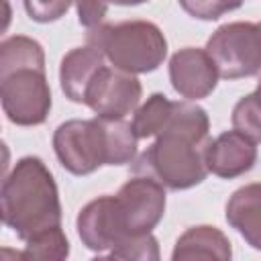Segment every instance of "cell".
Returning a JSON list of instances; mask_svg holds the SVG:
<instances>
[{
  "mask_svg": "<svg viewBox=\"0 0 261 261\" xmlns=\"http://www.w3.org/2000/svg\"><path fill=\"white\" fill-rule=\"evenodd\" d=\"M208 112L192 100L175 102L165 128L133 161V173L157 179L165 190H190L206 179L210 143Z\"/></svg>",
  "mask_w": 261,
  "mask_h": 261,
  "instance_id": "6da1fadb",
  "label": "cell"
},
{
  "mask_svg": "<svg viewBox=\"0 0 261 261\" xmlns=\"http://www.w3.org/2000/svg\"><path fill=\"white\" fill-rule=\"evenodd\" d=\"M0 102L16 126L43 124L51 112V88L45 73V51L27 35L0 43Z\"/></svg>",
  "mask_w": 261,
  "mask_h": 261,
  "instance_id": "7a4b0ae2",
  "label": "cell"
},
{
  "mask_svg": "<svg viewBox=\"0 0 261 261\" xmlns=\"http://www.w3.org/2000/svg\"><path fill=\"white\" fill-rule=\"evenodd\" d=\"M0 214L4 226L16 232L22 243L61 226L59 190L41 157H20L4 175Z\"/></svg>",
  "mask_w": 261,
  "mask_h": 261,
  "instance_id": "3957f363",
  "label": "cell"
},
{
  "mask_svg": "<svg viewBox=\"0 0 261 261\" xmlns=\"http://www.w3.org/2000/svg\"><path fill=\"white\" fill-rule=\"evenodd\" d=\"M139 137L124 118H71L53 133V151L63 169L90 175L102 165H126L137 159Z\"/></svg>",
  "mask_w": 261,
  "mask_h": 261,
  "instance_id": "277c9868",
  "label": "cell"
},
{
  "mask_svg": "<svg viewBox=\"0 0 261 261\" xmlns=\"http://www.w3.org/2000/svg\"><path fill=\"white\" fill-rule=\"evenodd\" d=\"M86 43L102 51L106 61L128 73H151L167 57V39L151 20L98 24L88 31Z\"/></svg>",
  "mask_w": 261,
  "mask_h": 261,
  "instance_id": "5b68a950",
  "label": "cell"
},
{
  "mask_svg": "<svg viewBox=\"0 0 261 261\" xmlns=\"http://www.w3.org/2000/svg\"><path fill=\"white\" fill-rule=\"evenodd\" d=\"M204 49L222 80L261 77V22L237 20L220 24Z\"/></svg>",
  "mask_w": 261,
  "mask_h": 261,
  "instance_id": "8992f818",
  "label": "cell"
},
{
  "mask_svg": "<svg viewBox=\"0 0 261 261\" xmlns=\"http://www.w3.org/2000/svg\"><path fill=\"white\" fill-rule=\"evenodd\" d=\"M75 228L88 251L108 259H118L120 253L141 237L126 228L116 196L108 194L90 200L77 212Z\"/></svg>",
  "mask_w": 261,
  "mask_h": 261,
  "instance_id": "52a82bcc",
  "label": "cell"
},
{
  "mask_svg": "<svg viewBox=\"0 0 261 261\" xmlns=\"http://www.w3.org/2000/svg\"><path fill=\"white\" fill-rule=\"evenodd\" d=\"M143 86L135 73L104 65L94 77L86 106L100 118H126L139 108Z\"/></svg>",
  "mask_w": 261,
  "mask_h": 261,
  "instance_id": "ba28073f",
  "label": "cell"
},
{
  "mask_svg": "<svg viewBox=\"0 0 261 261\" xmlns=\"http://www.w3.org/2000/svg\"><path fill=\"white\" fill-rule=\"evenodd\" d=\"M116 200L126 222V228L133 234H147L161 222L165 214V186L157 179L135 173L126 179L116 192Z\"/></svg>",
  "mask_w": 261,
  "mask_h": 261,
  "instance_id": "9c48e42d",
  "label": "cell"
},
{
  "mask_svg": "<svg viewBox=\"0 0 261 261\" xmlns=\"http://www.w3.org/2000/svg\"><path fill=\"white\" fill-rule=\"evenodd\" d=\"M169 82L171 88L186 100H202L210 96L218 86V69L206 49L184 47L169 57Z\"/></svg>",
  "mask_w": 261,
  "mask_h": 261,
  "instance_id": "30bf717a",
  "label": "cell"
},
{
  "mask_svg": "<svg viewBox=\"0 0 261 261\" xmlns=\"http://www.w3.org/2000/svg\"><path fill=\"white\" fill-rule=\"evenodd\" d=\"M206 163L210 173L222 179H234L251 171L257 163V143L234 128L224 130L216 139H210Z\"/></svg>",
  "mask_w": 261,
  "mask_h": 261,
  "instance_id": "8fae6325",
  "label": "cell"
},
{
  "mask_svg": "<svg viewBox=\"0 0 261 261\" xmlns=\"http://www.w3.org/2000/svg\"><path fill=\"white\" fill-rule=\"evenodd\" d=\"M104 65L106 57L94 45L86 43L84 47H73L67 51L59 65V86L65 98L75 104H84L94 77Z\"/></svg>",
  "mask_w": 261,
  "mask_h": 261,
  "instance_id": "7c38bea8",
  "label": "cell"
},
{
  "mask_svg": "<svg viewBox=\"0 0 261 261\" xmlns=\"http://www.w3.org/2000/svg\"><path fill=\"white\" fill-rule=\"evenodd\" d=\"M224 216L249 247L261 251V181L234 190L226 202Z\"/></svg>",
  "mask_w": 261,
  "mask_h": 261,
  "instance_id": "4fadbf2b",
  "label": "cell"
},
{
  "mask_svg": "<svg viewBox=\"0 0 261 261\" xmlns=\"http://www.w3.org/2000/svg\"><path fill=\"white\" fill-rule=\"evenodd\" d=\"M232 257V247L228 237L210 224L190 226L177 241L171 251L173 261L184 259H218L228 261Z\"/></svg>",
  "mask_w": 261,
  "mask_h": 261,
  "instance_id": "5bb4252c",
  "label": "cell"
},
{
  "mask_svg": "<svg viewBox=\"0 0 261 261\" xmlns=\"http://www.w3.org/2000/svg\"><path fill=\"white\" fill-rule=\"evenodd\" d=\"M173 106H175V102L169 100L165 94H161V92L151 94L135 110V116H133V122H130L135 135L139 139H153V137H157L165 128V124L169 122Z\"/></svg>",
  "mask_w": 261,
  "mask_h": 261,
  "instance_id": "9a60e30c",
  "label": "cell"
},
{
  "mask_svg": "<svg viewBox=\"0 0 261 261\" xmlns=\"http://www.w3.org/2000/svg\"><path fill=\"white\" fill-rule=\"evenodd\" d=\"M69 255V241L61 226L41 232L39 237L24 243L20 259H39V261H63Z\"/></svg>",
  "mask_w": 261,
  "mask_h": 261,
  "instance_id": "2e32d148",
  "label": "cell"
},
{
  "mask_svg": "<svg viewBox=\"0 0 261 261\" xmlns=\"http://www.w3.org/2000/svg\"><path fill=\"white\" fill-rule=\"evenodd\" d=\"M230 122L234 130L243 133L255 143H261V100L255 92L243 96L234 104Z\"/></svg>",
  "mask_w": 261,
  "mask_h": 261,
  "instance_id": "e0dca14e",
  "label": "cell"
},
{
  "mask_svg": "<svg viewBox=\"0 0 261 261\" xmlns=\"http://www.w3.org/2000/svg\"><path fill=\"white\" fill-rule=\"evenodd\" d=\"M186 14L198 20H218L237 10L245 0H177Z\"/></svg>",
  "mask_w": 261,
  "mask_h": 261,
  "instance_id": "ac0fdd59",
  "label": "cell"
},
{
  "mask_svg": "<svg viewBox=\"0 0 261 261\" xmlns=\"http://www.w3.org/2000/svg\"><path fill=\"white\" fill-rule=\"evenodd\" d=\"M73 2L75 0H22L29 18L41 24L55 22L61 16H65Z\"/></svg>",
  "mask_w": 261,
  "mask_h": 261,
  "instance_id": "d6986e66",
  "label": "cell"
},
{
  "mask_svg": "<svg viewBox=\"0 0 261 261\" xmlns=\"http://www.w3.org/2000/svg\"><path fill=\"white\" fill-rule=\"evenodd\" d=\"M110 4H112L110 0H75L77 22L88 31L102 24Z\"/></svg>",
  "mask_w": 261,
  "mask_h": 261,
  "instance_id": "ffe728a7",
  "label": "cell"
},
{
  "mask_svg": "<svg viewBox=\"0 0 261 261\" xmlns=\"http://www.w3.org/2000/svg\"><path fill=\"white\" fill-rule=\"evenodd\" d=\"M110 2L116 6H139V4H145L149 0H110Z\"/></svg>",
  "mask_w": 261,
  "mask_h": 261,
  "instance_id": "44dd1931",
  "label": "cell"
},
{
  "mask_svg": "<svg viewBox=\"0 0 261 261\" xmlns=\"http://www.w3.org/2000/svg\"><path fill=\"white\" fill-rule=\"evenodd\" d=\"M255 94L259 96V100H261V77H259V84H257V90H255Z\"/></svg>",
  "mask_w": 261,
  "mask_h": 261,
  "instance_id": "7402d4cb",
  "label": "cell"
}]
</instances>
